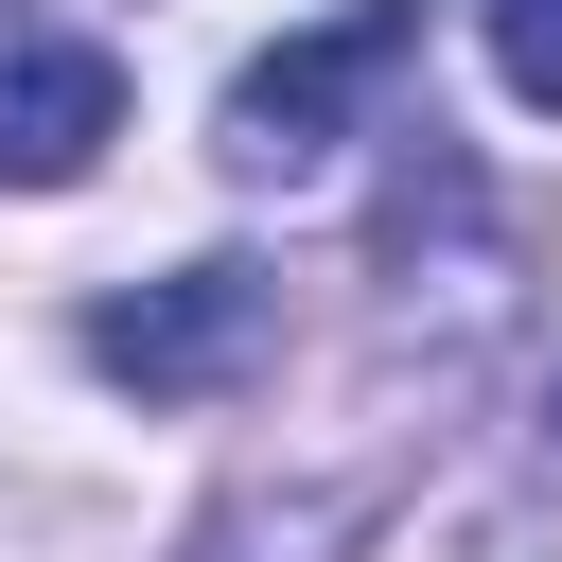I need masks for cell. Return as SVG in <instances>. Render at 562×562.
I'll return each mask as SVG.
<instances>
[{
  "label": "cell",
  "mask_w": 562,
  "mask_h": 562,
  "mask_svg": "<svg viewBox=\"0 0 562 562\" xmlns=\"http://www.w3.org/2000/svg\"><path fill=\"white\" fill-rule=\"evenodd\" d=\"M474 35H492V70H509V105L562 123V0H474Z\"/></svg>",
  "instance_id": "277c9868"
},
{
  "label": "cell",
  "mask_w": 562,
  "mask_h": 562,
  "mask_svg": "<svg viewBox=\"0 0 562 562\" xmlns=\"http://www.w3.org/2000/svg\"><path fill=\"white\" fill-rule=\"evenodd\" d=\"M105 140H123V70H105L88 35H35V53H0V176H18V193H70Z\"/></svg>",
  "instance_id": "3957f363"
},
{
  "label": "cell",
  "mask_w": 562,
  "mask_h": 562,
  "mask_svg": "<svg viewBox=\"0 0 562 562\" xmlns=\"http://www.w3.org/2000/svg\"><path fill=\"white\" fill-rule=\"evenodd\" d=\"M263 263H176V281H140V299H105L88 316V369L105 386H140V404H211V386H246L263 369Z\"/></svg>",
  "instance_id": "7a4b0ae2"
},
{
  "label": "cell",
  "mask_w": 562,
  "mask_h": 562,
  "mask_svg": "<svg viewBox=\"0 0 562 562\" xmlns=\"http://www.w3.org/2000/svg\"><path fill=\"white\" fill-rule=\"evenodd\" d=\"M544 422H562V369H544Z\"/></svg>",
  "instance_id": "5b68a950"
},
{
  "label": "cell",
  "mask_w": 562,
  "mask_h": 562,
  "mask_svg": "<svg viewBox=\"0 0 562 562\" xmlns=\"http://www.w3.org/2000/svg\"><path fill=\"white\" fill-rule=\"evenodd\" d=\"M404 53H422V0H351V18L281 35V53H246V88H228V176H316Z\"/></svg>",
  "instance_id": "6da1fadb"
}]
</instances>
